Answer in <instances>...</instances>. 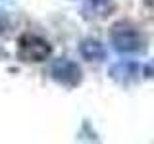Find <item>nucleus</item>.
<instances>
[{
  "mask_svg": "<svg viewBox=\"0 0 154 144\" xmlns=\"http://www.w3.org/2000/svg\"><path fill=\"white\" fill-rule=\"evenodd\" d=\"M143 73L146 75V77H154V60L150 62V64H146L143 67Z\"/></svg>",
  "mask_w": 154,
  "mask_h": 144,
  "instance_id": "obj_7",
  "label": "nucleus"
},
{
  "mask_svg": "<svg viewBox=\"0 0 154 144\" xmlns=\"http://www.w3.org/2000/svg\"><path fill=\"white\" fill-rule=\"evenodd\" d=\"M50 75L52 79L58 81L64 86H77L81 83V67L75 64L69 58H58V60L52 62L50 67Z\"/></svg>",
  "mask_w": 154,
  "mask_h": 144,
  "instance_id": "obj_3",
  "label": "nucleus"
},
{
  "mask_svg": "<svg viewBox=\"0 0 154 144\" xmlns=\"http://www.w3.org/2000/svg\"><path fill=\"white\" fill-rule=\"evenodd\" d=\"M79 52H81V56L89 62H102L106 58V48H104L102 42L96 40V38H85L79 44Z\"/></svg>",
  "mask_w": 154,
  "mask_h": 144,
  "instance_id": "obj_4",
  "label": "nucleus"
},
{
  "mask_svg": "<svg viewBox=\"0 0 154 144\" xmlns=\"http://www.w3.org/2000/svg\"><path fill=\"white\" fill-rule=\"evenodd\" d=\"M110 40L122 54H137L144 50V38L137 27L127 21H118L110 31Z\"/></svg>",
  "mask_w": 154,
  "mask_h": 144,
  "instance_id": "obj_1",
  "label": "nucleus"
},
{
  "mask_svg": "<svg viewBox=\"0 0 154 144\" xmlns=\"http://www.w3.org/2000/svg\"><path fill=\"white\" fill-rule=\"evenodd\" d=\"M83 2V12L91 17H106L112 10V0H81Z\"/></svg>",
  "mask_w": 154,
  "mask_h": 144,
  "instance_id": "obj_6",
  "label": "nucleus"
},
{
  "mask_svg": "<svg viewBox=\"0 0 154 144\" xmlns=\"http://www.w3.org/2000/svg\"><path fill=\"white\" fill-rule=\"evenodd\" d=\"M143 73V67L139 64H133V62H122V64H116L114 67H110V75L118 81H131L137 75Z\"/></svg>",
  "mask_w": 154,
  "mask_h": 144,
  "instance_id": "obj_5",
  "label": "nucleus"
},
{
  "mask_svg": "<svg viewBox=\"0 0 154 144\" xmlns=\"http://www.w3.org/2000/svg\"><path fill=\"white\" fill-rule=\"evenodd\" d=\"M144 2H146V4H148L150 8H154V0H144Z\"/></svg>",
  "mask_w": 154,
  "mask_h": 144,
  "instance_id": "obj_9",
  "label": "nucleus"
},
{
  "mask_svg": "<svg viewBox=\"0 0 154 144\" xmlns=\"http://www.w3.org/2000/svg\"><path fill=\"white\" fill-rule=\"evenodd\" d=\"M2 29H4V17L0 16V33H2Z\"/></svg>",
  "mask_w": 154,
  "mask_h": 144,
  "instance_id": "obj_8",
  "label": "nucleus"
},
{
  "mask_svg": "<svg viewBox=\"0 0 154 144\" xmlns=\"http://www.w3.org/2000/svg\"><path fill=\"white\" fill-rule=\"evenodd\" d=\"M52 54V46L42 37L25 33L17 38V58L23 62H45Z\"/></svg>",
  "mask_w": 154,
  "mask_h": 144,
  "instance_id": "obj_2",
  "label": "nucleus"
}]
</instances>
